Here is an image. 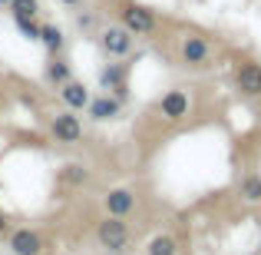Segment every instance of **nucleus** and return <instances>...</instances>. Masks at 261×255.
Masks as SVG:
<instances>
[{"label":"nucleus","mask_w":261,"mask_h":255,"mask_svg":"<svg viewBox=\"0 0 261 255\" xmlns=\"http://www.w3.org/2000/svg\"><path fill=\"white\" fill-rule=\"evenodd\" d=\"M60 4H80V0H60Z\"/></svg>","instance_id":"nucleus-22"},{"label":"nucleus","mask_w":261,"mask_h":255,"mask_svg":"<svg viewBox=\"0 0 261 255\" xmlns=\"http://www.w3.org/2000/svg\"><path fill=\"white\" fill-rule=\"evenodd\" d=\"M60 176H63V182H70V186H83L89 179V169L83 166V163H66Z\"/></svg>","instance_id":"nucleus-18"},{"label":"nucleus","mask_w":261,"mask_h":255,"mask_svg":"<svg viewBox=\"0 0 261 255\" xmlns=\"http://www.w3.org/2000/svg\"><path fill=\"white\" fill-rule=\"evenodd\" d=\"M13 4V0H0V7H10Z\"/></svg>","instance_id":"nucleus-21"},{"label":"nucleus","mask_w":261,"mask_h":255,"mask_svg":"<svg viewBox=\"0 0 261 255\" xmlns=\"http://www.w3.org/2000/svg\"><path fill=\"white\" fill-rule=\"evenodd\" d=\"M40 43L46 47V50L57 57L60 50H63V43H66V33H63V27H57V24H43L40 27Z\"/></svg>","instance_id":"nucleus-13"},{"label":"nucleus","mask_w":261,"mask_h":255,"mask_svg":"<svg viewBox=\"0 0 261 255\" xmlns=\"http://www.w3.org/2000/svg\"><path fill=\"white\" fill-rule=\"evenodd\" d=\"M146 255H178V242H175L172 236L162 232V236H155L152 242L146 245Z\"/></svg>","instance_id":"nucleus-16"},{"label":"nucleus","mask_w":261,"mask_h":255,"mask_svg":"<svg viewBox=\"0 0 261 255\" xmlns=\"http://www.w3.org/2000/svg\"><path fill=\"white\" fill-rule=\"evenodd\" d=\"M10 13H13V20H37L40 0H13V4H10Z\"/></svg>","instance_id":"nucleus-17"},{"label":"nucleus","mask_w":261,"mask_h":255,"mask_svg":"<svg viewBox=\"0 0 261 255\" xmlns=\"http://www.w3.org/2000/svg\"><path fill=\"white\" fill-rule=\"evenodd\" d=\"M13 24H17V30L23 33L27 40H33V43H40V27H43V24H37V20H13Z\"/></svg>","instance_id":"nucleus-19"},{"label":"nucleus","mask_w":261,"mask_h":255,"mask_svg":"<svg viewBox=\"0 0 261 255\" xmlns=\"http://www.w3.org/2000/svg\"><path fill=\"white\" fill-rule=\"evenodd\" d=\"M189 106H192V100H189V93L185 89H169V93H162V100H159V116L162 120H169V123H178V120H185L189 116Z\"/></svg>","instance_id":"nucleus-7"},{"label":"nucleus","mask_w":261,"mask_h":255,"mask_svg":"<svg viewBox=\"0 0 261 255\" xmlns=\"http://www.w3.org/2000/svg\"><path fill=\"white\" fill-rule=\"evenodd\" d=\"M235 86L251 100H261V63L258 60H242L235 66Z\"/></svg>","instance_id":"nucleus-6"},{"label":"nucleus","mask_w":261,"mask_h":255,"mask_svg":"<svg viewBox=\"0 0 261 255\" xmlns=\"http://www.w3.org/2000/svg\"><path fill=\"white\" fill-rule=\"evenodd\" d=\"M60 89V100H63L66 109H73V113H83V109L89 106V100H93V93H89V86L83 83V80H66Z\"/></svg>","instance_id":"nucleus-9"},{"label":"nucleus","mask_w":261,"mask_h":255,"mask_svg":"<svg viewBox=\"0 0 261 255\" xmlns=\"http://www.w3.org/2000/svg\"><path fill=\"white\" fill-rule=\"evenodd\" d=\"M99 43H102V50H106L109 57L122 60V57H129V53H133L136 37H133V33H129L122 24H113V27H106V30L99 33Z\"/></svg>","instance_id":"nucleus-5"},{"label":"nucleus","mask_w":261,"mask_h":255,"mask_svg":"<svg viewBox=\"0 0 261 255\" xmlns=\"http://www.w3.org/2000/svg\"><path fill=\"white\" fill-rule=\"evenodd\" d=\"M7 239H10L13 255H40L43 252V239H40L37 229H13Z\"/></svg>","instance_id":"nucleus-12"},{"label":"nucleus","mask_w":261,"mask_h":255,"mask_svg":"<svg viewBox=\"0 0 261 255\" xmlns=\"http://www.w3.org/2000/svg\"><path fill=\"white\" fill-rule=\"evenodd\" d=\"M46 80H50L53 86H63L66 80H73L70 63H66V60H60V57H53L50 63H46Z\"/></svg>","instance_id":"nucleus-15"},{"label":"nucleus","mask_w":261,"mask_h":255,"mask_svg":"<svg viewBox=\"0 0 261 255\" xmlns=\"http://www.w3.org/2000/svg\"><path fill=\"white\" fill-rule=\"evenodd\" d=\"M119 24L126 27L133 37H152L155 30H159V17H155L149 7L142 4H126L119 10Z\"/></svg>","instance_id":"nucleus-2"},{"label":"nucleus","mask_w":261,"mask_h":255,"mask_svg":"<svg viewBox=\"0 0 261 255\" xmlns=\"http://www.w3.org/2000/svg\"><path fill=\"white\" fill-rule=\"evenodd\" d=\"M126 63H106L99 70V89L102 93H113V96H119V100H126Z\"/></svg>","instance_id":"nucleus-8"},{"label":"nucleus","mask_w":261,"mask_h":255,"mask_svg":"<svg viewBox=\"0 0 261 255\" xmlns=\"http://www.w3.org/2000/svg\"><path fill=\"white\" fill-rule=\"evenodd\" d=\"M4 236H10V222H7V216L0 212V239H4Z\"/></svg>","instance_id":"nucleus-20"},{"label":"nucleus","mask_w":261,"mask_h":255,"mask_svg":"<svg viewBox=\"0 0 261 255\" xmlns=\"http://www.w3.org/2000/svg\"><path fill=\"white\" fill-rule=\"evenodd\" d=\"M212 57H215L212 43L205 37H198V33H185L182 43H178V60H182L185 66H192V70L212 66Z\"/></svg>","instance_id":"nucleus-3"},{"label":"nucleus","mask_w":261,"mask_h":255,"mask_svg":"<svg viewBox=\"0 0 261 255\" xmlns=\"http://www.w3.org/2000/svg\"><path fill=\"white\" fill-rule=\"evenodd\" d=\"M50 136L57 143H66V146H76L83 140V120H80L73 109H60V113L50 116Z\"/></svg>","instance_id":"nucleus-4"},{"label":"nucleus","mask_w":261,"mask_h":255,"mask_svg":"<svg viewBox=\"0 0 261 255\" xmlns=\"http://www.w3.org/2000/svg\"><path fill=\"white\" fill-rule=\"evenodd\" d=\"M86 113H89V120H96V123L116 120V116L122 113V100H119V96H113V93H99V96L89 100Z\"/></svg>","instance_id":"nucleus-10"},{"label":"nucleus","mask_w":261,"mask_h":255,"mask_svg":"<svg viewBox=\"0 0 261 255\" xmlns=\"http://www.w3.org/2000/svg\"><path fill=\"white\" fill-rule=\"evenodd\" d=\"M96 242H99V249H106L109 255H122V252H129V245H133V232H129L126 219H119V216H106L99 225H96Z\"/></svg>","instance_id":"nucleus-1"},{"label":"nucleus","mask_w":261,"mask_h":255,"mask_svg":"<svg viewBox=\"0 0 261 255\" xmlns=\"http://www.w3.org/2000/svg\"><path fill=\"white\" fill-rule=\"evenodd\" d=\"M238 196H242L245 202H261V176H258V172L242 176V182H238Z\"/></svg>","instance_id":"nucleus-14"},{"label":"nucleus","mask_w":261,"mask_h":255,"mask_svg":"<svg viewBox=\"0 0 261 255\" xmlns=\"http://www.w3.org/2000/svg\"><path fill=\"white\" fill-rule=\"evenodd\" d=\"M102 205H106V216L126 219L129 212L136 209V192L126 189V186H119V189H109L106 196H102Z\"/></svg>","instance_id":"nucleus-11"}]
</instances>
